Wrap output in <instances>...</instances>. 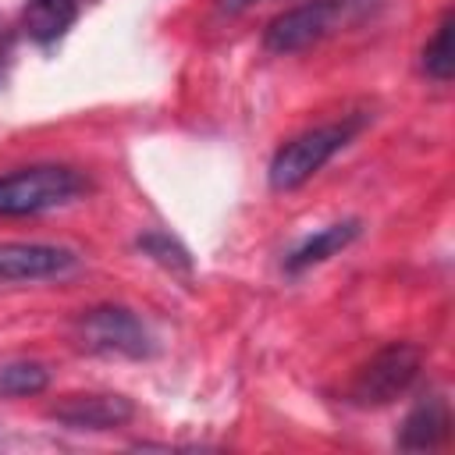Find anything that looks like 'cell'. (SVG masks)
Instances as JSON below:
<instances>
[{"label": "cell", "mask_w": 455, "mask_h": 455, "mask_svg": "<svg viewBox=\"0 0 455 455\" xmlns=\"http://www.w3.org/2000/svg\"><path fill=\"white\" fill-rule=\"evenodd\" d=\"M75 267V252L39 242H4L0 245V281H43L60 277Z\"/></svg>", "instance_id": "8992f818"}, {"label": "cell", "mask_w": 455, "mask_h": 455, "mask_svg": "<svg viewBox=\"0 0 455 455\" xmlns=\"http://www.w3.org/2000/svg\"><path fill=\"white\" fill-rule=\"evenodd\" d=\"M448 427H451V419H448V405H444V398L430 395L427 402H419V405L405 416V427H402L398 444L409 448V451L437 448V444L448 437Z\"/></svg>", "instance_id": "30bf717a"}, {"label": "cell", "mask_w": 455, "mask_h": 455, "mask_svg": "<svg viewBox=\"0 0 455 455\" xmlns=\"http://www.w3.org/2000/svg\"><path fill=\"white\" fill-rule=\"evenodd\" d=\"M7 60H11V28L0 21V75H4Z\"/></svg>", "instance_id": "5bb4252c"}, {"label": "cell", "mask_w": 455, "mask_h": 455, "mask_svg": "<svg viewBox=\"0 0 455 455\" xmlns=\"http://www.w3.org/2000/svg\"><path fill=\"white\" fill-rule=\"evenodd\" d=\"M355 235H359V220H338V224H327V228L313 231L309 238H302V242L288 252L284 267H288L291 274L309 270V267H316V263H323V259L338 256V252H341Z\"/></svg>", "instance_id": "9c48e42d"}, {"label": "cell", "mask_w": 455, "mask_h": 455, "mask_svg": "<svg viewBox=\"0 0 455 455\" xmlns=\"http://www.w3.org/2000/svg\"><path fill=\"white\" fill-rule=\"evenodd\" d=\"M451 68H455V57H451V11H444V18L437 21L434 36L423 46V71L434 82L444 85V82H451Z\"/></svg>", "instance_id": "7c38bea8"}, {"label": "cell", "mask_w": 455, "mask_h": 455, "mask_svg": "<svg viewBox=\"0 0 455 455\" xmlns=\"http://www.w3.org/2000/svg\"><path fill=\"white\" fill-rule=\"evenodd\" d=\"M50 416L71 430H114L135 416L124 395H64Z\"/></svg>", "instance_id": "52a82bcc"}, {"label": "cell", "mask_w": 455, "mask_h": 455, "mask_svg": "<svg viewBox=\"0 0 455 455\" xmlns=\"http://www.w3.org/2000/svg\"><path fill=\"white\" fill-rule=\"evenodd\" d=\"M245 4H252V0H224L228 11H238V7H245Z\"/></svg>", "instance_id": "9a60e30c"}, {"label": "cell", "mask_w": 455, "mask_h": 455, "mask_svg": "<svg viewBox=\"0 0 455 455\" xmlns=\"http://www.w3.org/2000/svg\"><path fill=\"white\" fill-rule=\"evenodd\" d=\"M366 7H370V0H306V4H295L267 25L263 43L270 53L306 50V46L327 39L331 32L345 28L348 21H355Z\"/></svg>", "instance_id": "7a4b0ae2"}, {"label": "cell", "mask_w": 455, "mask_h": 455, "mask_svg": "<svg viewBox=\"0 0 455 455\" xmlns=\"http://www.w3.org/2000/svg\"><path fill=\"white\" fill-rule=\"evenodd\" d=\"M85 192V178L60 164H36L0 174V217H32L68 206Z\"/></svg>", "instance_id": "6da1fadb"}, {"label": "cell", "mask_w": 455, "mask_h": 455, "mask_svg": "<svg viewBox=\"0 0 455 455\" xmlns=\"http://www.w3.org/2000/svg\"><path fill=\"white\" fill-rule=\"evenodd\" d=\"M139 249H142L146 256H153L160 267H167V270H188V267H192L188 252H185L167 231H149V235H142V238H139Z\"/></svg>", "instance_id": "4fadbf2b"}, {"label": "cell", "mask_w": 455, "mask_h": 455, "mask_svg": "<svg viewBox=\"0 0 455 455\" xmlns=\"http://www.w3.org/2000/svg\"><path fill=\"white\" fill-rule=\"evenodd\" d=\"M46 384H50V373L43 363L18 359V363L0 366V398H28V395L46 391Z\"/></svg>", "instance_id": "8fae6325"}, {"label": "cell", "mask_w": 455, "mask_h": 455, "mask_svg": "<svg viewBox=\"0 0 455 455\" xmlns=\"http://www.w3.org/2000/svg\"><path fill=\"white\" fill-rule=\"evenodd\" d=\"M85 7L89 0H28L21 11V32L36 46H53L71 32Z\"/></svg>", "instance_id": "ba28073f"}, {"label": "cell", "mask_w": 455, "mask_h": 455, "mask_svg": "<svg viewBox=\"0 0 455 455\" xmlns=\"http://www.w3.org/2000/svg\"><path fill=\"white\" fill-rule=\"evenodd\" d=\"M75 338L85 352L96 355H124V359H142L153 352L149 327L124 306H96L85 309L75 323Z\"/></svg>", "instance_id": "277c9868"}, {"label": "cell", "mask_w": 455, "mask_h": 455, "mask_svg": "<svg viewBox=\"0 0 455 455\" xmlns=\"http://www.w3.org/2000/svg\"><path fill=\"white\" fill-rule=\"evenodd\" d=\"M416 373H419V352L405 341H395L355 370V377L348 384V402L359 409L387 405L412 387Z\"/></svg>", "instance_id": "5b68a950"}, {"label": "cell", "mask_w": 455, "mask_h": 455, "mask_svg": "<svg viewBox=\"0 0 455 455\" xmlns=\"http://www.w3.org/2000/svg\"><path fill=\"white\" fill-rule=\"evenodd\" d=\"M352 132H355V124L341 121V124H320V128H309V132L288 139L270 160V171H267L270 188L274 192H291V188L306 185L352 139Z\"/></svg>", "instance_id": "3957f363"}]
</instances>
